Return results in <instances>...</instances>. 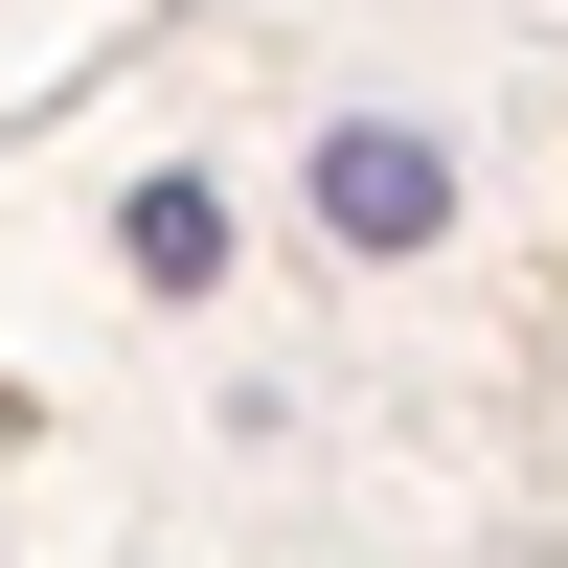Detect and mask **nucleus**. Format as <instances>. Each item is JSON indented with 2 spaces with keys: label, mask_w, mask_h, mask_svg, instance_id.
<instances>
[]
</instances>
